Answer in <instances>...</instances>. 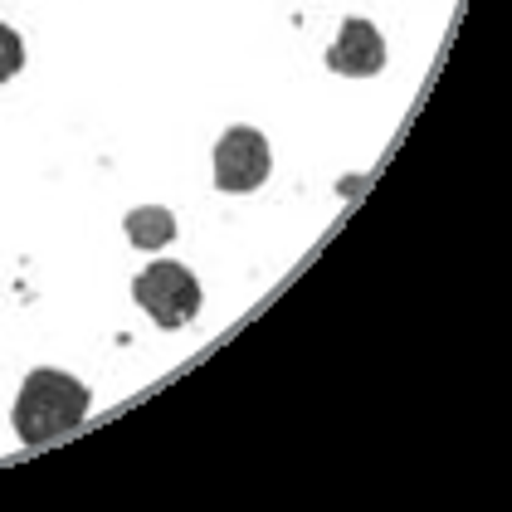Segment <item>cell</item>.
Masks as SVG:
<instances>
[{
    "label": "cell",
    "mask_w": 512,
    "mask_h": 512,
    "mask_svg": "<svg viewBox=\"0 0 512 512\" xmlns=\"http://www.w3.org/2000/svg\"><path fill=\"white\" fill-rule=\"evenodd\" d=\"M269 166H274L269 142H264V132L249 127V122L230 127V132L215 142V186L230 191V196L259 191V186L269 181Z\"/></svg>",
    "instance_id": "3957f363"
},
{
    "label": "cell",
    "mask_w": 512,
    "mask_h": 512,
    "mask_svg": "<svg viewBox=\"0 0 512 512\" xmlns=\"http://www.w3.org/2000/svg\"><path fill=\"white\" fill-rule=\"evenodd\" d=\"M127 239L137 244V249H147V254H157L166 249L171 239H176V215L171 210H161V205H137V210H127Z\"/></svg>",
    "instance_id": "5b68a950"
},
{
    "label": "cell",
    "mask_w": 512,
    "mask_h": 512,
    "mask_svg": "<svg viewBox=\"0 0 512 512\" xmlns=\"http://www.w3.org/2000/svg\"><path fill=\"white\" fill-rule=\"evenodd\" d=\"M20 64H25V44H20V35H15L5 20H0V83L15 79Z\"/></svg>",
    "instance_id": "8992f818"
},
{
    "label": "cell",
    "mask_w": 512,
    "mask_h": 512,
    "mask_svg": "<svg viewBox=\"0 0 512 512\" xmlns=\"http://www.w3.org/2000/svg\"><path fill=\"white\" fill-rule=\"evenodd\" d=\"M327 69L332 74H347V79L381 74L386 69V40H381V30L371 20H361V15H347L342 20V35L327 49Z\"/></svg>",
    "instance_id": "277c9868"
},
{
    "label": "cell",
    "mask_w": 512,
    "mask_h": 512,
    "mask_svg": "<svg viewBox=\"0 0 512 512\" xmlns=\"http://www.w3.org/2000/svg\"><path fill=\"white\" fill-rule=\"evenodd\" d=\"M88 410H93V391L79 376L40 366L25 376V386L15 395V434H20V444L40 449V444H54V439L79 430Z\"/></svg>",
    "instance_id": "6da1fadb"
},
{
    "label": "cell",
    "mask_w": 512,
    "mask_h": 512,
    "mask_svg": "<svg viewBox=\"0 0 512 512\" xmlns=\"http://www.w3.org/2000/svg\"><path fill=\"white\" fill-rule=\"evenodd\" d=\"M132 298L152 313L157 327L176 332V327H186L200 313V278L186 264H176V259H157V264H147L142 274L132 278Z\"/></svg>",
    "instance_id": "7a4b0ae2"
}]
</instances>
